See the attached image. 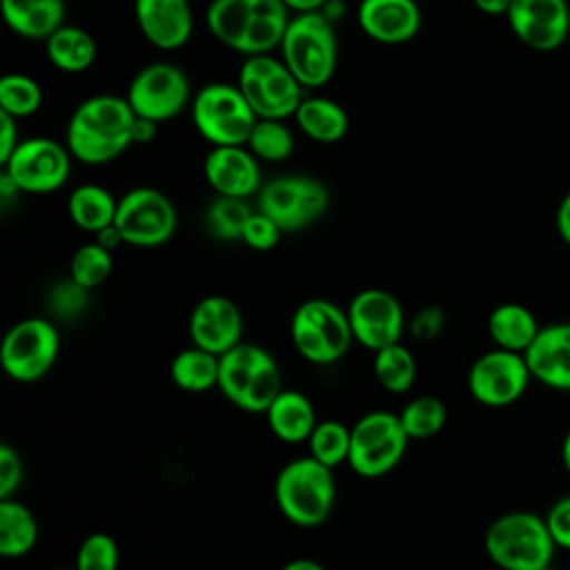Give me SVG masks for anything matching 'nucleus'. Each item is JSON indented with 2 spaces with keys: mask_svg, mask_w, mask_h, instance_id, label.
I'll return each mask as SVG.
<instances>
[{
  "mask_svg": "<svg viewBox=\"0 0 570 570\" xmlns=\"http://www.w3.org/2000/svg\"><path fill=\"white\" fill-rule=\"evenodd\" d=\"M136 111L127 98L91 96L82 100L67 122V147L85 165H105L134 145Z\"/></svg>",
  "mask_w": 570,
  "mask_h": 570,
  "instance_id": "obj_1",
  "label": "nucleus"
},
{
  "mask_svg": "<svg viewBox=\"0 0 570 570\" xmlns=\"http://www.w3.org/2000/svg\"><path fill=\"white\" fill-rule=\"evenodd\" d=\"M205 20L216 40L256 56L283 42L292 18L283 0H212Z\"/></svg>",
  "mask_w": 570,
  "mask_h": 570,
  "instance_id": "obj_2",
  "label": "nucleus"
},
{
  "mask_svg": "<svg viewBox=\"0 0 570 570\" xmlns=\"http://www.w3.org/2000/svg\"><path fill=\"white\" fill-rule=\"evenodd\" d=\"M281 514L298 528L321 525L336 501L334 470L314 456H298L281 468L274 481Z\"/></svg>",
  "mask_w": 570,
  "mask_h": 570,
  "instance_id": "obj_3",
  "label": "nucleus"
},
{
  "mask_svg": "<svg viewBox=\"0 0 570 570\" xmlns=\"http://www.w3.org/2000/svg\"><path fill=\"white\" fill-rule=\"evenodd\" d=\"M483 548L501 570H548L557 550L546 519L528 510L497 517L485 530Z\"/></svg>",
  "mask_w": 570,
  "mask_h": 570,
  "instance_id": "obj_4",
  "label": "nucleus"
},
{
  "mask_svg": "<svg viewBox=\"0 0 570 570\" xmlns=\"http://www.w3.org/2000/svg\"><path fill=\"white\" fill-rule=\"evenodd\" d=\"M218 390L232 405L252 414H265L283 390V374L265 347L238 343L220 356Z\"/></svg>",
  "mask_w": 570,
  "mask_h": 570,
  "instance_id": "obj_5",
  "label": "nucleus"
},
{
  "mask_svg": "<svg viewBox=\"0 0 570 570\" xmlns=\"http://www.w3.org/2000/svg\"><path fill=\"white\" fill-rule=\"evenodd\" d=\"M283 62L303 87L325 85L336 69L338 47L330 18L323 11L298 13L289 20L281 42Z\"/></svg>",
  "mask_w": 570,
  "mask_h": 570,
  "instance_id": "obj_6",
  "label": "nucleus"
},
{
  "mask_svg": "<svg viewBox=\"0 0 570 570\" xmlns=\"http://www.w3.org/2000/svg\"><path fill=\"white\" fill-rule=\"evenodd\" d=\"M289 338L305 361L330 365L347 354L354 334L347 309L325 298H309L294 309Z\"/></svg>",
  "mask_w": 570,
  "mask_h": 570,
  "instance_id": "obj_7",
  "label": "nucleus"
},
{
  "mask_svg": "<svg viewBox=\"0 0 570 570\" xmlns=\"http://www.w3.org/2000/svg\"><path fill=\"white\" fill-rule=\"evenodd\" d=\"M191 118L200 136L214 147L247 145L258 120L240 87L227 82L205 85L191 102Z\"/></svg>",
  "mask_w": 570,
  "mask_h": 570,
  "instance_id": "obj_8",
  "label": "nucleus"
},
{
  "mask_svg": "<svg viewBox=\"0 0 570 570\" xmlns=\"http://www.w3.org/2000/svg\"><path fill=\"white\" fill-rule=\"evenodd\" d=\"M410 436L399 414L374 410L352 425V448L347 465L365 479H379L392 472L407 450Z\"/></svg>",
  "mask_w": 570,
  "mask_h": 570,
  "instance_id": "obj_9",
  "label": "nucleus"
},
{
  "mask_svg": "<svg viewBox=\"0 0 570 570\" xmlns=\"http://www.w3.org/2000/svg\"><path fill=\"white\" fill-rule=\"evenodd\" d=\"M60 334L49 318L29 316L11 325L0 345V365L18 383H36L56 365Z\"/></svg>",
  "mask_w": 570,
  "mask_h": 570,
  "instance_id": "obj_10",
  "label": "nucleus"
},
{
  "mask_svg": "<svg viewBox=\"0 0 570 570\" xmlns=\"http://www.w3.org/2000/svg\"><path fill=\"white\" fill-rule=\"evenodd\" d=\"M327 187L312 176H278L258 191V212L278 223L283 232L314 225L327 212Z\"/></svg>",
  "mask_w": 570,
  "mask_h": 570,
  "instance_id": "obj_11",
  "label": "nucleus"
},
{
  "mask_svg": "<svg viewBox=\"0 0 570 570\" xmlns=\"http://www.w3.org/2000/svg\"><path fill=\"white\" fill-rule=\"evenodd\" d=\"M114 225L127 245L158 247L174 236L178 214L163 191L154 187H136L118 200Z\"/></svg>",
  "mask_w": 570,
  "mask_h": 570,
  "instance_id": "obj_12",
  "label": "nucleus"
},
{
  "mask_svg": "<svg viewBox=\"0 0 570 570\" xmlns=\"http://www.w3.org/2000/svg\"><path fill=\"white\" fill-rule=\"evenodd\" d=\"M530 381L532 374L525 356L501 347L483 352L468 372V390L472 399L485 407H508L517 403L525 394Z\"/></svg>",
  "mask_w": 570,
  "mask_h": 570,
  "instance_id": "obj_13",
  "label": "nucleus"
},
{
  "mask_svg": "<svg viewBox=\"0 0 570 570\" xmlns=\"http://www.w3.org/2000/svg\"><path fill=\"white\" fill-rule=\"evenodd\" d=\"M20 191L49 194L60 189L71 174V151L53 138L36 136L20 140L16 151L2 165Z\"/></svg>",
  "mask_w": 570,
  "mask_h": 570,
  "instance_id": "obj_14",
  "label": "nucleus"
},
{
  "mask_svg": "<svg viewBox=\"0 0 570 570\" xmlns=\"http://www.w3.org/2000/svg\"><path fill=\"white\" fill-rule=\"evenodd\" d=\"M127 100L138 118L165 122L187 107L189 80L180 67L171 62H154L134 76Z\"/></svg>",
  "mask_w": 570,
  "mask_h": 570,
  "instance_id": "obj_15",
  "label": "nucleus"
},
{
  "mask_svg": "<svg viewBox=\"0 0 570 570\" xmlns=\"http://www.w3.org/2000/svg\"><path fill=\"white\" fill-rule=\"evenodd\" d=\"M347 318L354 341L370 352L399 343L405 330L403 305L392 292L379 287H367L354 294L347 305Z\"/></svg>",
  "mask_w": 570,
  "mask_h": 570,
  "instance_id": "obj_16",
  "label": "nucleus"
},
{
  "mask_svg": "<svg viewBox=\"0 0 570 570\" xmlns=\"http://www.w3.org/2000/svg\"><path fill=\"white\" fill-rule=\"evenodd\" d=\"M505 18L512 33L534 51H554L570 33L568 0H512Z\"/></svg>",
  "mask_w": 570,
  "mask_h": 570,
  "instance_id": "obj_17",
  "label": "nucleus"
},
{
  "mask_svg": "<svg viewBox=\"0 0 570 570\" xmlns=\"http://www.w3.org/2000/svg\"><path fill=\"white\" fill-rule=\"evenodd\" d=\"M187 327L191 345H198L218 356L243 343V314L238 305L223 294H209L200 298L189 314Z\"/></svg>",
  "mask_w": 570,
  "mask_h": 570,
  "instance_id": "obj_18",
  "label": "nucleus"
},
{
  "mask_svg": "<svg viewBox=\"0 0 570 570\" xmlns=\"http://www.w3.org/2000/svg\"><path fill=\"white\" fill-rule=\"evenodd\" d=\"M203 174L207 185L218 196L247 198L261 191V167L256 156L245 145L212 147L205 156Z\"/></svg>",
  "mask_w": 570,
  "mask_h": 570,
  "instance_id": "obj_19",
  "label": "nucleus"
},
{
  "mask_svg": "<svg viewBox=\"0 0 570 570\" xmlns=\"http://www.w3.org/2000/svg\"><path fill=\"white\" fill-rule=\"evenodd\" d=\"M523 356L532 381L557 392H570V323L543 325Z\"/></svg>",
  "mask_w": 570,
  "mask_h": 570,
  "instance_id": "obj_20",
  "label": "nucleus"
},
{
  "mask_svg": "<svg viewBox=\"0 0 570 570\" xmlns=\"http://www.w3.org/2000/svg\"><path fill=\"white\" fill-rule=\"evenodd\" d=\"M358 24L376 42L401 45L419 33L421 9L414 0H361Z\"/></svg>",
  "mask_w": 570,
  "mask_h": 570,
  "instance_id": "obj_21",
  "label": "nucleus"
},
{
  "mask_svg": "<svg viewBox=\"0 0 570 570\" xmlns=\"http://www.w3.org/2000/svg\"><path fill=\"white\" fill-rule=\"evenodd\" d=\"M136 22L158 49H178L191 36V7L187 0H136Z\"/></svg>",
  "mask_w": 570,
  "mask_h": 570,
  "instance_id": "obj_22",
  "label": "nucleus"
},
{
  "mask_svg": "<svg viewBox=\"0 0 570 570\" xmlns=\"http://www.w3.org/2000/svg\"><path fill=\"white\" fill-rule=\"evenodd\" d=\"M272 434L283 443H307L316 428V410L298 390H281L265 412Z\"/></svg>",
  "mask_w": 570,
  "mask_h": 570,
  "instance_id": "obj_23",
  "label": "nucleus"
},
{
  "mask_svg": "<svg viewBox=\"0 0 570 570\" xmlns=\"http://www.w3.org/2000/svg\"><path fill=\"white\" fill-rule=\"evenodd\" d=\"M2 16L9 29L29 40H47L62 27V0H2Z\"/></svg>",
  "mask_w": 570,
  "mask_h": 570,
  "instance_id": "obj_24",
  "label": "nucleus"
},
{
  "mask_svg": "<svg viewBox=\"0 0 570 570\" xmlns=\"http://www.w3.org/2000/svg\"><path fill=\"white\" fill-rule=\"evenodd\" d=\"M541 325L537 316L521 303H501L488 316V334L494 347L510 352H525Z\"/></svg>",
  "mask_w": 570,
  "mask_h": 570,
  "instance_id": "obj_25",
  "label": "nucleus"
},
{
  "mask_svg": "<svg viewBox=\"0 0 570 570\" xmlns=\"http://www.w3.org/2000/svg\"><path fill=\"white\" fill-rule=\"evenodd\" d=\"M38 543V519L18 499H0V554L18 559Z\"/></svg>",
  "mask_w": 570,
  "mask_h": 570,
  "instance_id": "obj_26",
  "label": "nucleus"
},
{
  "mask_svg": "<svg viewBox=\"0 0 570 570\" xmlns=\"http://www.w3.org/2000/svg\"><path fill=\"white\" fill-rule=\"evenodd\" d=\"M218 372H220V356L198 345L180 350L169 363V376L174 385L194 394L218 387Z\"/></svg>",
  "mask_w": 570,
  "mask_h": 570,
  "instance_id": "obj_27",
  "label": "nucleus"
},
{
  "mask_svg": "<svg viewBox=\"0 0 570 570\" xmlns=\"http://www.w3.org/2000/svg\"><path fill=\"white\" fill-rule=\"evenodd\" d=\"M116 209L118 200L100 185H78L67 200V212L73 225L91 234L114 225Z\"/></svg>",
  "mask_w": 570,
  "mask_h": 570,
  "instance_id": "obj_28",
  "label": "nucleus"
},
{
  "mask_svg": "<svg viewBox=\"0 0 570 570\" xmlns=\"http://www.w3.org/2000/svg\"><path fill=\"white\" fill-rule=\"evenodd\" d=\"M298 127L316 142H338L347 131L345 109L330 98H303L294 114Z\"/></svg>",
  "mask_w": 570,
  "mask_h": 570,
  "instance_id": "obj_29",
  "label": "nucleus"
},
{
  "mask_svg": "<svg viewBox=\"0 0 570 570\" xmlns=\"http://www.w3.org/2000/svg\"><path fill=\"white\" fill-rule=\"evenodd\" d=\"M47 56L51 65L67 73H80L96 60V42L89 31L80 27H60L47 40Z\"/></svg>",
  "mask_w": 570,
  "mask_h": 570,
  "instance_id": "obj_30",
  "label": "nucleus"
},
{
  "mask_svg": "<svg viewBox=\"0 0 570 570\" xmlns=\"http://www.w3.org/2000/svg\"><path fill=\"white\" fill-rule=\"evenodd\" d=\"M261 80H263V109L258 118L283 120L287 116H294L298 105L303 102V85L287 69V65L278 60V65Z\"/></svg>",
  "mask_w": 570,
  "mask_h": 570,
  "instance_id": "obj_31",
  "label": "nucleus"
},
{
  "mask_svg": "<svg viewBox=\"0 0 570 570\" xmlns=\"http://www.w3.org/2000/svg\"><path fill=\"white\" fill-rule=\"evenodd\" d=\"M374 376L383 390L405 394L416 381V358L401 341L374 352Z\"/></svg>",
  "mask_w": 570,
  "mask_h": 570,
  "instance_id": "obj_32",
  "label": "nucleus"
},
{
  "mask_svg": "<svg viewBox=\"0 0 570 570\" xmlns=\"http://www.w3.org/2000/svg\"><path fill=\"white\" fill-rule=\"evenodd\" d=\"M410 441H425L436 436L448 423V407L439 396H416L399 414Z\"/></svg>",
  "mask_w": 570,
  "mask_h": 570,
  "instance_id": "obj_33",
  "label": "nucleus"
},
{
  "mask_svg": "<svg viewBox=\"0 0 570 570\" xmlns=\"http://www.w3.org/2000/svg\"><path fill=\"white\" fill-rule=\"evenodd\" d=\"M309 456L321 461L327 468H338L347 463L350 459V448H352V428H347L341 421L325 419L318 421L314 432L307 439Z\"/></svg>",
  "mask_w": 570,
  "mask_h": 570,
  "instance_id": "obj_34",
  "label": "nucleus"
},
{
  "mask_svg": "<svg viewBox=\"0 0 570 570\" xmlns=\"http://www.w3.org/2000/svg\"><path fill=\"white\" fill-rule=\"evenodd\" d=\"M249 216L252 209L245 198L216 196L205 212V227L218 240H240Z\"/></svg>",
  "mask_w": 570,
  "mask_h": 570,
  "instance_id": "obj_35",
  "label": "nucleus"
},
{
  "mask_svg": "<svg viewBox=\"0 0 570 570\" xmlns=\"http://www.w3.org/2000/svg\"><path fill=\"white\" fill-rule=\"evenodd\" d=\"M249 151L267 163H281L292 156L294 151V136L292 131L276 118H258L249 140Z\"/></svg>",
  "mask_w": 570,
  "mask_h": 570,
  "instance_id": "obj_36",
  "label": "nucleus"
},
{
  "mask_svg": "<svg viewBox=\"0 0 570 570\" xmlns=\"http://www.w3.org/2000/svg\"><path fill=\"white\" fill-rule=\"evenodd\" d=\"M114 269L111 249L102 247L100 243H85L80 245L69 263V278L82 285L85 289H94L102 285Z\"/></svg>",
  "mask_w": 570,
  "mask_h": 570,
  "instance_id": "obj_37",
  "label": "nucleus"
},
{
  "mask_svg": "<svg viewBox=\"0 0 570 570\" xmlns=\"http://www.w3.org/2000/svg\"><path fill=\"white\" fill-rule=\"evenodd\" d=\"M42 105L40 85L24 73H7L0 80V111L13 118H27Z\"/></svg>",
  "mask_w": 570,
  "mask_h": 570,
  "instance_id": "obj_38",
  "label": "nucleus"
},
{
  "mask_svg": "<svg viewBox=\"0 0 570 570\" xmlns=\"http://www.w3.org/2000/svg\"><path fill=\"white\" fill-rule=\"evenodd\" d=\"M118 543L107 532H91L76 552L73 570H118Z\"/></svg>",
  "mask_w": 570,
  "mask_h": 570,
  "instance_id": "obj_39",
  "label": "nucleus"
},
{
  "mask_svg": "<svg viewBox=\"0 0 570 570\" xmlns=\"http://www.w3.org/2000/svg\"><path fill=\"white\" fill-rule=\"evenodd\" d=\"M283 236V229L278 227V223H274L267 214L263 212H252L245 229H243V243L256 252H267L274 249L278 245Z\"/></svg>",
  "mask_w": 570,
  "mask_h": 570,
  "instance_id": "obj_40",
  "label": "nucleus"
},
{
  "mask_svg": "<svg viewBox=\"0 0 570 570\" xmlns=\"http://www.w3.org/2000/svg\"><path fill=\"white\" fill-rule=\"evenodd\" d=\"M89 292L91 289H85L82 285H78L76 281H65V283H58L49 296V303L51 307L56 309V314L60 316H73V314H80L87 303H89Z\"/></svg>",
  "mask_w": 570,
  "mask_h": 570,
  "instance_id": "obj_41",
  "label": "nucleus"
},
{
  "mask_svg": "<svg viewBox=\"0 0 570 570\" xmlns=\"http://www.w3.org/2000/svg\"><path fill=\"white\" fill-rule=\"evenodd\" d=\"M546 525L557 548L570 550V494L557 499L546 512Z\"/></svg>",
  "mask_w": 570,
  "mask_h": 570,
  "instance_id": "obj_42",
  "label": "nucleus"
},
{
  "mask_svg": "<svg viewBox=\"0 0 570 570\" xmlns=\"http://www.w3.org/2000/svg\"><path fill=\"white\" fill-rule=\"evenodd\" d=\"M22 459L9 443L0 445V499H11L22 483Z\"/></svg>",
  "mask_w": 570,
  "mask_h": 570,
  "instance_id": "obj_43",
  "label": "nucleus"
},
{
  "mask_svg": "<svg viewBox=\"0 0 570 570\" xmlns=\"http://www.w3.org/2000/svg\"><path fill=\"white\" fill-rule=\"evenodd\" d=\"M443 327H445V314L436 305H428L410 318V334L416 341H432L443 332Z\"/></svg>",
  "mask_w": 570,
  "mask_h": 570,
  "instance_id": "obj_44",
  "label": "nucleus"
},
{
  "mask_svg": "<svg viewBox=\"0 0 570 570\" xmlns=\"http://www.w3.org/2000/svg\"><path fill=\"white\" fill-rule=\"evenodd\" d=\"M18 118L0 111V122H2V138H0V163L4 165L9 160V156L16 151V147L20 145L18 140Z\"/></svg>",
  "mask_w": 570,
  "mask_h": 570,
  "instance_id": "obj_45",
  "label": "nucleus"
},
{
  "mask_svg": "<svg viewBox=\"0 0 570 570\" xmlns=\"http://www.w3.org/2000/svg\"><path fill=\"white\" fill-rule=\"evenodd\" d=\"M554 225H557V232H559L561 240L570 247V191L561 198V203L557 207Z\"/></svg>",
  "mask_w": 570,
  "mask_h": 570,
  "instance_id": "obj_46",
  "label": "nucleus"
},
{
  "mask_svg": "<svg viewBox=\"0 0 570 570\" xmlns=\"http://www.w3.org/2000/svg\"><path fill=\"white\" fill-rule=\"evenodd\" d=\"M156 131H158V122L149 120V118H136V125H134V142H151L156 138Z\"/></svg>",
  "mask_w": 570,
  "mask_h": 570,
  "instance_id": "obj_47",
  "label": "nucleus"
},
{
  "mask_svg": "<svg viewBox=\"0 0 570 570\" xmlns=\"http://www.w3.org/2000/svg\"><path fill=\"white\" fill-rule=\"evenodd\" d=\"M474 7L488 16H505L512 0H472Z\"/></svg>",
  "mask_w": 570,
  "mask_h": 570,
  "instance_id": "obj_48",
  "label": "nucleus"
},
{
  "mask_svg": "<svg viewBox=\"0 0 570 570\" xmlns=\"http://www.w3.org/2000/svg\"><path fill=\"white\" fill-rule=\"evenodd\" d=\"M96 243H100V245L107 247V249H114V247H118V245L125 243V240H122L118 227H116V225H109V227H105V229H100V232L96 234Z\"/></svg>",
  "mask_w": 570,
  "mask_h": 570,
  "instance_id": "obj_49",
  "label": "nucleus"
},
{
  "mask_svg": "<svg viewBox=\"0 0 570 570\" xmlns=\"http://www.w3.org/2000/svg\"><path fill=\"white\" fill-rule=\"evenodd\" d=\"M287 9H294L298 13H312V11H323L327 0H283Z\"/></svg>",
  "mask_w": 570,
  "mask_h": 570,
  "instance_id": "obj_50",
  "label": "nucleus"
},
{
  "mask_svg": "<svg viewBox=\"0 0 570 570\" xmlns=\"http://www.w3.org/2000/svg\"><path fill=\"white\" fill-rule=\"evenodd\" d=\"M283 570H325V566H321L318 561H314V559H305V557H301V559H292V561H287L285 566H283Z\"/></svg>",
  "mask_w": 570,
  "mask_h": 570,
  "instance_id": "obj_51",
  "label": "nucleus"
},
{
  "mask_svg": "<svg viewBox=\"0 0 570 570\" xmlns=\"http://www.w3.org/2000/svg\"><path fill=\"white\" fill-rule=\"evenodd\" d=\"M561 463H563V468H566V472L570 476V430L566 432V436L561 441Z\"/></svg>",
  "mask_w": 570,
  "mask_h": 570,
  "instance_id": "obj_52",
  "label": "nucleus"
}]
</instances>
